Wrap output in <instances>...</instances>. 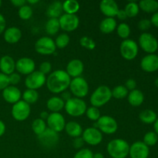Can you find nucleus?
I'll use <instances>...</instances> for the list:
<instances>
[{"label": "nucleus", "instance_id": "obj_37", "mask_svg": "<svg viewBox=\"0 0 158 158\" xmlns=\"http://www.w3.org/2000/svg\"><path fill=\"white\" fill-rule=\"evenodd\" d=\"M117 32L120 38L123 39V40H127L131 35V27L127 23H121L117 25Z\"/></svg>", "mask_w": 158, "mask_h": 158}, {"label": "nucleus", "instance_id": "obj_23", "mask_svg": "<svg viewBox=\"0 0 158 158\" xmlns=\"http://www.w3.org/2000/svg\"><path fill=\"white\" fill-rule=\"evenodd\" d=\"M22 37V32L19 28L12 26L8 28L4 32V40L9 44H15L20 40Z\"/></svg>", "mask_w": 158, "mask_h": 158}, {"label": "nucleus", "instance_id": "obj_44", "mask_svg": "<svg viewBox=\"0 0 158 158\" xmlns=\"http://www.w3.org/2000/svg\"><path fill=\"white\" fill-rule=\"evenodd\" d=\"M10 85L9 80V76L0 73V90H3Z\"/></svg>", "mask_w": 158, "mask_h": 158}, {"label": "nucleus", "instance_id": "obj_16", "mask_svg": "<svg viewBox=\"0 0 158 158\" xmlns=\"http://www.w3.org/2000/svg\"><path fill=\"white\" fill-rule=\"evenodd\" d=\"M35 62L29 57H23L15 62V69L19 74L28 76L35 71Z\"/></svg>", "mask_w": 158, "mask_h": 158}, {"label": "nucleus", "instance_id": "obj_57", "mask_svg": "<svg viewBox=\"0 0 158 158\" xmlns=\"http://www.w3.org/2000/svg\"><path fill=\"white\" fill-rule=\"evenodd\" d=\"M154 132H155L158 136V117L157 120L154 123Z\"/></svg>", "mask_w": 158, "mask_h": 158}, {"label": "nucleus", "instance_id": "obj_33", "mask_svg": "<svg viewBox=\"0 0 158 158\" xmlns=\"http://www.w3.org/2000/svg\"><path fill=\"white\" fill-rule=\"evenodd\" d=\"M23 100L27 103L28 104H32L35 103L39 99V94L36 90L34 89H27L24 91L23 94Z\"/></svg>", "mask_w": 158, "mask_h": 158}, {"label": "nucleus", "instance_id": "obj_58", "mask_svg": "<svg viewBox=\"0 0 158 158\" xmlns=\"http://www.w3.org/2000/svg\"><path fill=\"white\" fill-rule=\"evenodd\" d=\"M94 158H104V156L101 153H96L94 154Z\"/></svg>", "mask_w": 158, "mask_h": 158}, {"label": "nucleus", "instance_id": "obj_24", "mask_svg": "<svg viewBox=\"0 0 158 158\" xmlns=\"http://www.w3.org/2000/svg\"><path fill=\"white\" fill-rule=\"evenodd\" d=\"M63 3L60 1L52 2L46 9V15L49 19H59L63 13Z\"/></svg>", "mask_w": 158, "mask_h": 158}, {"label": "nucleus", "instance_id": "obj_14", "mask_svg": "<svg viewBox=\"0 0 158 158\" xmlns=\"http://www.w3.org/2000/svg\"><path fill=\"white\" fill-rule=\"evenodd\" d=\"M82 138L85 143L91 145V146H97L100 144L103 140V134L97 128L88 127L83 131Z\"/></svg>", "mask_w": 158, "mask_h": 158}, {"label": "nucleus", "instance_id": "obj_26", "mask_svg": "<svg viewBox=\"0 0 158 158\" xmlns=\"http://www.w3.org/2000/svg\"><path fill=\"white\" fill-rule=\"evenodd\" d=\"M46 106L52 113H60L64 108L65 102L60 97H52L47 100Z\"/></svg>", "mask_w": 158, "mask_h": 158}, {"label": "nucleus", "instance_id": "obj_13", "mask_svg": "<svg viewBox=\"0 0 158 158\" xmlns=\"http://www.w3.org/2000/svg\"><path fill=\"white\" fill-rule=\"evenodd\" d=\"M60 29L65 32H73L78 28L80 19L77 15L63 14L59 18Z\"/></svg>", "mask_w": 158, "mask_h": 158}, {"label": "nucleus", "instance_id": "obj_52", "mask_svg": "<svg viewBox=\"0 0 158 158\" xmlns=\"http://www.w3.org/2000/svg\"><path fill=\"white\" fill-rule=\"evenodd\" d=\"M72 98V94H71L70 92L69 91H64L61 94V99L64 102H66L67 100H69V99Z\"/></svg>", "mask_w": 158, "mask_h": 158}, {"label": "nucleus", "instance_id": "obj_19", "mask_svg": "<svg viewBox=\"0 0 158 158\" xmlns=\"http://www.w3.org/2000/svg\"><path fill=\"white\" fill-rule=\"evenodd\" d=\"M140 67L148 73L155 72L158 69V56L156 54H148L145 56L140 62Z\"/></svg>", "mask_w": 158, "mask_h": 158}, {"label": "nucleus", "instance_id": "obj_45", "mask_svg": "<svg viewBox=\"0 0 158 158\" xmlns=\"http://www.w3.org/2000/svg\"><path fill=\"white\" fill-rule=\"evenodd\" d=\"M51 69H52V65H51V63L48 61H45L40 64L39 71L41 72L42 73L44 74V75H46V74L50 73Z\"/></svg>", "mask_w": 158, "mask_h": 158}, {"label": "nucleus", "instance_id": "obj_56", "mask_svg": "<svg viewBox=\"0 0 158 158\" xmlns=\"http://www.w3.org/2000/svg\"><path fill=\"white\" fill-rule=\"evenodd\" d=\"M49 115V114H48L47 111H43V112L40 114V119H42V120H47Z\"/></svg>", "mask_w": 158, "mask_h": 158}, {"label": "nucleus", "instance_id": "obj_27", "mask_svg": "<svg viewBox=\"0 0 158 158\" xmlns=\"http://www.w3.org/2000/svg\"><path fill=\"white\" fill-rule=\"evenodd\" d=\"M127 100L130 104L133 106H139L143 103L144 95L140 89H134L129 92L127 96Z\"/></svg>", "mask_w": 158, "mask_h": 158}, {"label": "nucleus", "instance_id": "obj_32", "mask_svg": "<svg viewBox=\"0 0 158 158\" xmlns=\"http://www.w3.org/2000/svg\"><path fill=\"white\" fill-rule=\"evenodd\" d=\"M46 32L49 35H56L60 31V26L59 19H49L46 23Z\"/></svg>", "mask_w": 158, "mask_h": 158}, {"label": "nucleus", "instance_id": "obj_62", "mask_svg": "<svg viewBox=\"0 0 158 158\" xmlns=\"http://www.w3.org/2000/svg\"><path fill=\"white\" fill-rule=\"evenodd\" d=\"M157 56H158V54H157Z\"/></svg>", "mask_w": 158, "mask_h": 158}, {"label": "nucleus", "instance_id": "obj_46", "mask_svg": "<svg viewBox=\"0 0 158 158\" xmlns=\"http://www.w3.org/2000/svg\"><path fill=\"white\" fill-rule=\"evenodd\" d=\"M151 22L150 19H143L140 20L138 23V26L139 29L141 31H146L148 29H149L151 26Z\"/></svg>", "mask_w": 158, "mask_h": 158}, {"label": "nucleus", "instance_id": "obj_34", "mask_svg": "<svg viewBox=\"0 0 158 158\" xmlns=\"http://www.w3.org/2000/svg\"><path fill=\"white\" fill-rule=\"evenodd\" d=\"M47 128L46 127V123L45 122V120H42V119L38 118L35 119L32 121V131L34 132V134H36L37 136L40 135L41 134H43L46 129Z\"/></svg>", "mask_w": 158, "mask_h": 158}, {"label": "nucleus", "instance_id": "obj_18", "mask_svg": "<svg viewBox=\"0 0 158 158\" xmlns=\"http://www.w3.org/2000/svg\"><path fill=\"white\" fill-rule=\"evenodd\" d=\"M100 9L107 18H114L119 11L117 3L114 0H102L100 3Z\"/></svg>", "mask_w": 158, "mask_h": 158}, {"label": "nucleus", "instance_id": "obj_42", "mask_svg": "<svg viewBox=\"0 0 158 158\" xmlns=\"http://www.w3.org/2000/svg\"><path fill=\"white\" fill-rule=\"evenodd\" d=\"M80 43L83 48L88 50H94L96 48V43L89 36H83L80 40Z\"/></svg>", "mask_w": 158, "mask_h": 158}, {"label": "nucleus", "instance_id": "obj_22", "mask_svg": "<svg viewBox=\"0 0 158 158\" xmlns=\"http://www.w3.org/2000/svg\"><path fill=\"white\" fill-rule=\"evenodd\" d=\"M15 69V62L10 56H3L0 59V70L6 75L9 76L14 73Z\"/></svg>", "mask_w": 158, "mask_h": 158}, {"label": "nucleus", "instance_id": "obj_43", "mask_svg": "<svg viewBox=\"0 0 158 158\" xmlns=\"http://www.w3.org/2000/svg\"><path fill=\"white\" fill-rule=\"evenodd\" d=\"M73 158H94V153L88 148H83L76 153Z\"/></svg>", "mask_w": 158, "mask_h": 158}, {"label": "nucleus", "instance_id": "obj_21", "mask_svg": "<svg viewBox=\"0 0 158 158\" xmlns=\"http://www.w3.org/2000/svg\"><path fill=\"white\" fill-rule=\"evenodd\" d=\"M2 97L7 103L15 104L19 102L22 97V93L19 88L9 85L2 90Z\"/></svg>", "mask_w": 158, "mask_h": 158}, {"label": "nucleus", "instance_id": "obj_47", "mask_svg": "<svg viewBox=\"0 0 158 158\" xmlns=\"http://www.w3.org/2000/svg\"><path fill=\"white\" fill-rule=\"evenodd\" d=\"M9 80L11 86H15V85L19 83L20 80H21V76L18 73L14 72L10 75H9Z\"/></svg>", "mask_w": 158, "mask_h": 158}, {"label": "nucleus", "instance_id": "obj_2", "mask_svg": "<svg viewBox=\"0 0 158 158\" xmlns=\"http://www.w3.org/2000/svg\"><path fill=\"white\" fill-rule=\"evenodd\" d=\"M106 151L113 158H126L129 155L130 145L123 139H114L108 143Z\"/></svg>", "mask_w": 158, "mask_h": 158}, {"label": "nucleus", "instance_id": "obj_40", "mask_svg": "<svg viewBox=\"0 0 158 158\" xmlns=\"http://www.w3.org/2000/svg\"><path fill=\"white\" fill-rule=\"evenodd\" d=\"M158 141V136L154 131L148 132L143 137V143L148 147L154 146Z\"/></svg>", "mask_w": 158, "mask_h": 158}, {"label": "nucleus", "instance_id": "obj_36", "mask_svg": "<svg viewBox=\"0 0 158 158\" xmlns=\"http://www.w3.org/2000/svg\"><path fill=\"white\" fill-rule=\"evenodd\" d=\"M124 11L127 17L134 18V17L137 16L139 13V11H140L139 5L135 2H130L125 6Z\"/></svg>", "mask_w": 158, "mask_h": 158}, {"label": "nucleus", "instance_id": "obj_29", "mask_svg": "<svg viewBox=\"0 0 158 158\" xmlns=\"http://www.w3.org/2000/svg\"><path fill=\"white\" fill-rule=\"evenodd\" d=\"M138 5L140 9L148 13H154L158 10V2L156 0H141Z\"/></svg>", "mask_w": 158, "mask_h": 158}, {"label": "nucleus", "instance_id": "obj_59", "mask_svg": "<svg viewBox=\"0 0 158 158\" xmlns=\"http://www.w3.org/2000/svg\"><path fill=\"white\" fill-rule=\"evenodd\" d=\"M39 0H27L26 1V3H29V5H32V4H36V3L39 2Z\"/></svg>", "mask_w": 158, "mask_h": 158}, {"label": "nucleus", "instance_id": "obj_48", "mask_svg": "<svg viewBox=\"0 0 158 158\" xmlns=\"http://www.w3.org/2000/svg\"><path fill=\"white\" fill-rule=\"evenodd\" d=\"M124 86L128 89V91H132L135 89L136 87H137V83H136L135 80H134V79H129V80L126 81Z\"/></svg>", "mask_w": 158, "mask_h": 158}, {"label": "nucleus", "instance_id": "obj_20", "mask_svg": "<svg viewBox=\"0 0 158 158\" xmlns=\"http://www.w3.org/2000/svg\"><path fill=\"white\" fill-rule=\"evenodd\" d=\"M84 70V64L83 62L78 59L70 60L66 66V70L68 75L73 78L80 77Z\"/></svg>", "mask_w": 158, "mask_h": 158}, {"label": "nucleus", "instance_id": "obj_30", "mask_svg": "<svg viewBox=\"0 0 158 158\" xmlns=\"http://www.w3.org/2000/svg\"><path fill=\"white\" fill-rule=\"evenodd\" d=\"M139 118L143 123L151 124V123H154L157 120V114L152 110H143L139 114Z\"/></svg>", "mask_w": 158, "mask_h": 158}, {"label": "nucleus", "instance_id": "obj_11", "mask_svg": "<svg viewBox=\"0 0 158 158\" xmlns=\"http://www.w3.org/2000/svg\"><path fill=\"white\" fill-rule=\"evenodd\" d=\"M38 140L43 148L51 149L55 148L56 145L58 143L60 137L58 133L47 127L43 134L38 136Z\"/></svg>", "mask_w": 158, "mask_h": 158}, {"label": "nucleus", "instance_id": "obj_4", "mask_svg": "<svg viewBox=\"0 0 158 158\" xmlns=\"http://www.w3.org/2000/svg\"><path fill=\"white\" fill-rule=\"evenodd\" d=\"M64 108L69 116L77 117L83 115L86 113L87 106L86 102L83 99L72 97L65 102Z\"/></svg>", "mask_w": 158, "mask_h": 158}, {"label": "nucleus", "instance_id": "obj_39", "mask_svg": "<svg viewBox=\"0 0 158 158\" xmlns=\"http://www.w3.org/2000/svg\"><path fill=\"white\" fill-rule=\"evenodd\" d=\"M19 16L23 20H28L32 17L33 11H32V7L29 5H25L22 6L19 9Z\"/></svg>", "mask_w": 158, "mask_h": 158}, {"label": "nucleus", "instance_id": "obj_41", "mask_svg": "<svg viewBox=\"0 0 158 158\" xmlns=\"http://www.w3.org/2000/svg\"><path fill=\"white\" fill-rule=\"evenodd\" d=\"M86 114L88 119L90 120H93V121H97L100 119V117H101L100 116V112L98 108L93 106H91L90 107L86 109Z\"/></svg>", "mask_w": 158, "mask_h": 158}, {"label": "nucleus", "instance_id": "obj_35", "mask_svg": "<svg viewBox=\"0 0 158 158\" xmlns=\"http://www.w3.org/2000/svg\"><path fill=\"white\" fill-rule=\"evenodd\" d=\"M111 91H112V97H114L117 100L126 98L129 94L128 89L123 85H119V86H115Z\"/></svg>", "mask_w": 158, "mask_h": 158}, {"label": "nucleus", "instance_id": "obj_31", "mask_svg": "<svg viewBox=\"0 0 158 158\" xmlns=\"http://www.w3.org/2000/svg\"><path fill=\"white\" fill-rule=\"evenodd\" d=\"M80 7V3L77 0H66L63 3V9L66 14L76 15Z\"/></svg>", "mask_w": 158, "mask_h": 158}, {"label": "nucleus", "instance_id": "obj_25", "mask_svg": "<svg viewBox=\"0 0 158 158\" xmlns=\"http://www.w3.org/2000/svg\"><path fill=\"white\" fill-rule=\"evenodd\" d=\"M64 130L69 137H72L73 138H77L82 136L83 131L81 125L76 121H69L66 123Z\"/></svg>", "mask_w": 158, "mask_h": 158}, {"label": "nucleus", "instance_id": "obj_60", "mask_svg": "<svg viewBox=\"0 0 158 158\" xmlns=\"http://www.w3.org/2000/svg\"><path fill=\"white\" fill-rule=\"evenodd\" d=\"M154 84H155V86L158 87V78H157L155 80V81H154Z\"/></svg>", "mask_w": 158, "mask_h": 158}, {"label": "nucleus", "instance_id": "obj_12", "mask_svg": "<svg viewBox=\"0 0 158 158\" xmlns=\"http://www.w3.org/2000/svg\"><path fill=\"white\" fill-rule=\"evenodd\" d=\"M46 82V77L39 70H35L28 75L25 80V85L29 89H36L41 88Z\"/></svg>", "mask_w": 158, "mask_h": 158}, {"label": "nucleus", "instance_id": "obj_54", "mask_svg": "<svg viewBox=\"0 0 158 158\" xmlns=\"http://www.w3.org/2000/svg\"><path fill=\"white\" fill-rule=\"evenodd\" d=\"M151 24L154 25V26H156V27L158 28V11L153 14V15L151 16Z\"/></svg>", "mask_w": 158, "mask_h": 158}, {"label": "nucleus", "instance_id": "obj_7", "mask_svg": "<svg viewBox=\"0 0 158 158\" xmlns=\"http://www.w3.org/2000/svg\"><path fill=\"white\" fill-rule=\"evenodd\" d=\"M35 49L41 55H52L56 52V46L55 41L52 38L43 36L35 42Z\"/></svg>", "mask_w": 158, "mask_h": 158}, {"label": "nucleus", "instance_id": "obj_8", "mask_svg": "<svg viewBox=\"0 0 158 158\" xmlns=\"http://www.w3.org/2000/svg\"><path fill=\"white\" fill-rule=\"evenodd\" d=\"M139 45L144 52L154 54L158 49V41L154 35L149 32H143L139 37Z\"/></svg>", "mask_w": 158, "mask_h": 158}, {"label": "nucleus", "instance_id": "obj_51", "mask_svg": "<svg viewBox=\"0 0 158 158\" xmlns=\"http://www.w3.org/2000/svg\"><path fill=\"white\" fill-rule=\"evenodd\" d=\"M11 3L15 7L21 8L22 6L26 5V0H12Z\"/></svg>", "mask_w": 158, "mask_h": 158}, {"label": "nucleus", "instance_id": "obj_1", "mask_svg": "<svg viewBox=\"0 0 158 158\" xmlns=\"http://www.w3.org/2000/svg\"><path fill=\"white\" fill-rule=\"evenodd\" d=\"M71 78L63 69H57L51 73L46 78V84L48 89L55 94H62L69 88Z\"/></svg>", "mask_w": 158, "mask_h": 158}, {"label": "nucleus", "instance_id": "obj_49", "mask_svg": "<svg viewBox=\"0 0 158 158\" xmlns=\"http://www.w3.org/2000/svg\"><path fill=\"white\" fill-rule=\"evenodd\" d=\"M84 143L85 142L84 140H83V138H82V137H79L74 139L73 145V147L76 148V149H80V148H83Z\"/></svg>", "mask_w": 158, "mask_h": 158}, {"label": "nucleus", "instance_id": "obj_53", "mask_svg": "<svg viewBox=\"0 0 158 158\" xmlns=\"http://www.w3.org/2000/svg\"><path fill=\"white\" fill-rule=\"evenodd\" d=\"M117 17L120 20H125L127 18V15L124 9H119L118 12L117 14Z\"/></svg>", "mask_w": 158, "mask_h": 158}, {"label": "nucleus", "instance_id": "obj_38", "mask_svg": "<svg viewBox=\"0 0 158 158\" xmlns=\"http://www.w3.org/2000/svg\"><path fill=\"white\" fill-rule=\"evenodd\" d=\"M69 41H70V39H69L68 34L61 33L56 38V46L59 49H64L65 47H66L69 45Z\"/></svg>", "mask_w": 158, "mask_h": 158}, {"label": "nucleus", "instance_id": "obj_10", "mask_svg": "<svg viewBox=\"0 0 158 158\" xmlns=\"http://www.w3.org/2000/svg\"><path fill=\"white\" fill-rule=\"evenodd\" d=\"M30 113V105L21 100L13 104L12 107V116L17 121H24L27 120Z\"/></svg>", "mask_w": 158, "mask_h": 158}, {"label": "nucleus", "instance_id": "obj_6", "mask_svg": "<svg viewBox=\"0 0 158 158\" xmlns=\"http://www.w3.org/2000/svg\"><path fill=\"white\" fill-rule=\"evenodd\" d=\"M138 50L137 43L130 39L123 40L120 46V55L127 60H133L135 59L138 54Z\"/></svg>", "mask_w": 158, "mask_h": 158}, {"label": "nucleus", "instance_id": "obj_3", "mask_svg": "<svg viewBox=\"0 0 158 158\" xmlns=\"http://www.w3.org/2000/svg\"><path fill=\"white\" fill-rule=\"evenodd\" d=\"M112 98V91L107 86H98L90 97V103L93 106L100 107L104 106Z\"/></svg>", "mask_w": 158, "mask_h": 158}, {"label": "nucleus", "instance_id": "obj_15", "mask_svg": "<svg viewBox=\"0 0 158 158\" xmlns=\"http://www.w3.org/2000/svg\"><path fill=\"white\" fill-rule=\"evenodd\" d=\"M48 128L55 132L59 133L63 131L66 126V120L64 117L60 113H51L46 120Z\"/></svg>", "mask_w": 158, "mask_h": 158}, {"label": "nucleus", "instance_id": "obj_61", "mask_svg": "<svg viewBox=\"0 0 158 158\" xmlns=\"http://www.w3.org/2000/svg\"><path fill=\"white\" fill-rule=\"evenodd\" d=\"M1 6H2V1L0 0V7H1Z\"/></svg>", "mask_w": 158, "mask_h": 158}, {"label": "nucleus", "instance_id": "obj_9", "mask_svg": "<svg viewBox=\"0 0 158 158\" xmlns=\"http://www.w3.org/2000/svg\"><path fill=\"white\" fill-rule=\"evenodd\" d=\"M96 123L97 125V129L100 130L101 133L106 134H114L118 128L117 120L114 117L108 115L101 116Z\"/></svg>", "mask_w": 158, "mask_h": 158}, {"label": "nucleus", "instance_id": "obj_55", "mask_svg": "<svg viewBox=\"0 0 158 158\" xmlns=\"http://www.w3.org/2000/svg\"><path fill=\"white\" fill-rule=\"evenodd\" d=\"M5 132H6V125L3 121L0 120V137L5 134Z\"/></svg>", "mask_w": 158, "mask_h": 158}, {"label": "nucleus", "instance_id": "obj_28", "mask_svg": "<svg viewBox=\"0 0 158 158\" xmlns=\"http://www.w3.org/2000/svg\"><path fill=\"white\" fill-rule=\"evenodd\" d=\"M117 27V21L114 18H105L100 24V29L103 33H112Z\"/></svg>", "mask_w": 158, "mask_h": 158}, {"label": "nucleus", "instance_id": "obj_5", "mask_svg": "<svg viewBox=\"0 0 158 158\" xmlns=\"http://www.w3.org/2000/svg\"><path fill=\"white\" fill-rule=\"evenodd\" d=\"M71 94L77 98H83L89 93V84L83 77H77L71 80L69 86Z\"/></svg>", "mask_w": 158, "mask_h": 158}, {"label": "nucleus", "instance_id": "obj_17", "mask_svg": "<svg viewBox=\"0 0 158 158\" xmlns=\"http://www.w3.org/2000/svg\"><path fill=\"white\" fill-rule=\"evenodd\" d=\"M150 154L149 147L143 141L134 142L130 146L129 155L131 158H148Z\"/></svg>", "mask_w": 158, "mask_h": 158}, {"label": "nucleus", "instance_id": "obj_50", "mask_svg": "<svg viewBox=\"0 0 158 158\" xmlns=\"http://www.w3.org/2000/svg\"><path fill=\"white\" fill-rule=\"evenodd\" d=\"M6 26V21L5 17L2 14H0V34L5 32V29Z\"/></svg>", "mask_w": 158, "mask_h": 158}]
</instances>
